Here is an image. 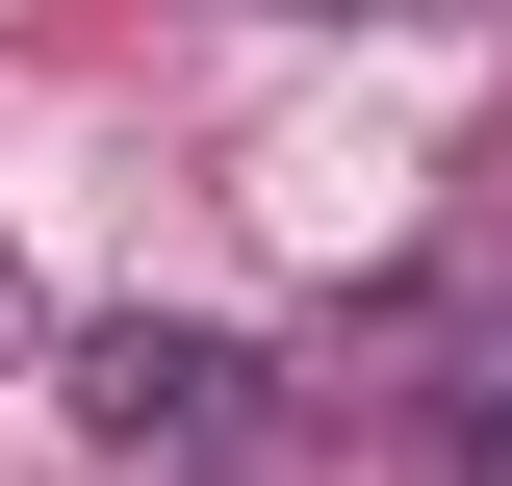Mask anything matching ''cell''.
<instances>
[{
    "instance_id": "cell-2",
    "label": "cell",
    "mask_w": 512,
    "mask_h": 486,
    "mask_svg": "<svg viewBox=\"0 0 512 486\" xmlns=\"http://www.w3.org/2000/svg\"><path fill=\"white\" fill-rule=\"evenodd\" d=\"M461 486H512V359H487V384H461Z\"/></svg>"
},
{
    "instance_id": "cell-1",
    "label": "cell",
    "mask_w": 512,
    "mask_h": 486,
    "mask_svg": "<svg viewBox=\"0 0 512 486\" xmlns=\"http://www.w3.org/2000/svg\"><path fill=\"white\" fill-rule=\"evenodd\" d=\"M52 410H77L103 486H154V461H231V435H256V359L205 333V307H103V333L52 359Z\"/></svg>"
}]
</instances>
